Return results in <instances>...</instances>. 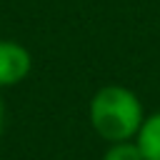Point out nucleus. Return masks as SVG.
I'll return each mask as SVG.
<instances>
[{
  "label": "nucleus",
  "mask_w": 160,
  "mask_h": 160,
  "mask_svg": "<svg viewBox=\"0 0 160 160\" xmlns=\"http://www.w3.org/2000/svg\"><path fill=\"white\" fill-rule=\"evenodd\" d=\"M88 118L95 135L105 142L135 140L145 120V108L135 90L112 82L92 92L88 105Z\"/></svg>",
  "instance_id": "f257e3e1"
},
{
  "label": "nucleus",
  "mask_w": 160,
  "mask_h": 160,
  "mask_svg": "<svg viewBox=\"0 0 160 160\" xmlns=\"http://www.w3.org/2000/svg\"><path fill=\"white\" fill-rule=\"evenodd\" d=\"M32 70V55L18 40H0V90L20 85Z\"/></svg>",
  "instance_id": "f03ea898"
},
{
  "label": "nucleus",
  "mask_w": 160,
  "mask_h": 160,
  "mask_svg": "<svg viewBox=\"0 0 160 160\" xmlns=\"http://www.w3.org/2000/svg\"><path fill=\"white\" fill-rule=\"evenodd\" d=\"M135 142L140 148L142 160H160V110L145 115V120L135 135Z\"/></svg>",
  "instance_id": "7ed1b4c3"
},
{
  "label": "nucleus",
  "mask_w": 160,
  "mask_h": 160,
  "mask_svg": "<svg viewBox=\"0 0 160 160\" xmlns=\"http://www.w3.org/2000/svg\"><path fill=\"white\" fill-rule=\"evenodd\" d=\"M100 160H142V155L135 140H120V142H108Z\"/></svg>",
  "instance_id": "20e7f679"
},
{
  "label": "nucleus",
  "mask_w": 160,
  "mask_h": 160,
  "mask_svg": "<svg viewBox=\"0 0 160 160\" xmlns=\"http://www.w3.org/2000/svg\"><path fill=\"white\" fill-rule=\"evenodd\" d=\"M2 128H5V102L0 98V135H2Z\"/></svg>",
  "instance_id": "39448f33"
}]
</instances>
